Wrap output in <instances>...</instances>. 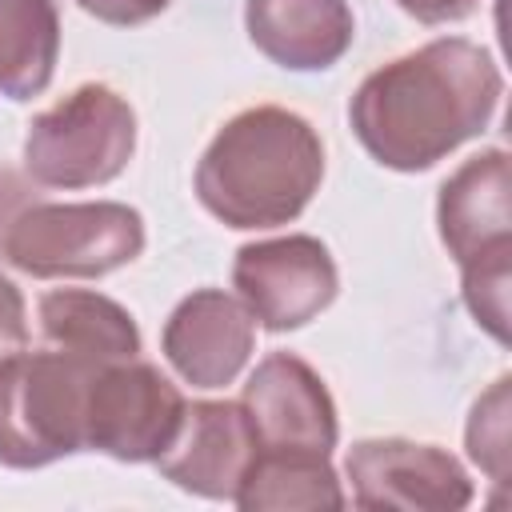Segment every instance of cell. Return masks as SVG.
Returning a JSON list of instances; mask_svg holds the SVG:
<instances>
[{
  "mask_svg": "<svg viewBox=\"0 0 512 512\" xmlns=\"http://www.w3.org/2000/svg\"><path fill=\"white\" fill-rule=\"evenodd\" d=\"M248 40L288 72L332 68L356 36L348 0H248Z\"/></svg>",
  "mask_w": 512,
  "mask_h": 512,
  "instance_id": "cell-13",
  "label": "cell"
},
{
  "mask_svg": "<svg viewBox=\"0 0 512 512\" xmlns=\"http://www.w3.org/2000/svg\"><path fill=\"white\" fill-rule=\"evenodd\" d=\"M396 4L420 24H452V20L472 16L480 0H396Z\"/></svg>",
  "mask_w": 512,
  "mask_h": 512,
  "instance_id": "cell-21",
  "label": "cell"
},
{
  "mask_svg": "<svg viewBox=\"0 0 512 512\" xmlns=\"http://www.w3.org/2000/svg\"><path fill=\"white\" fill-rule=\"evenodd\" d=\"M12 268L36 280H96L144 252V216L120 200L20 204L0 236Z\"/></svg>",
  "mask_w": 512,
  "mask_h": 512,
  "instance_id": "cell-4",
  "label": "cell"
},
{
  "mask_svg": "<svg viewBox=\"0 0 512 512\" xmlns=\"http://www.w3.org/2000/svg\"><path fill=\"white\" fill-rule=\"evenodd\" d=\"M88 16H96L100 24H112V28H132V24H144L152 16H160L172 0H76Z\"/></svg>",
  "mask_w": 512,
  "mask_h": 512,
  "instance_id": "cell-20",
  "label": "cell"
},
{
  "mask_svg": "<svg viewBox=\"0 0 512 512\" xmlns=\"http://www.w3.org/2000/svg\"><path fill=\"white\" fill-rule=\"evenodd\" d=\"M344 472L352 480L356 508L400 512H456L468 508L476 488L464 464L440 448L404 436H372L348 448Z\"/></svg>",
  "mask_w": 512,
  "mask_h": 512,
  "instance_id": "cell-8",
  "label": "cell"
},
{
  "mask_svg": "<svg viewBox=\"0 0 512 512\" xmlns=\"http://www.w3.org/2000/svg\"><path fill=\"white\" fill-rule=\"evenodd\" d=\"M232 288L260 328L292 332L336 300L340 272L324 240L292 232L244 244L232 260Z\"/></svg>",
  "mask_w": 512,
  "mask_h": 512,
  "instance_id": "cell-7",
  "label": "cell"
},
{
  "mask_svg": "<svg viewBox=\"0 0 512 512\" xmlns=\"http://www.w3.org/2000/svg\"><path fill=\"white\" fill-rule=\"evenodd\" d=\"M324 180L320 132L292 108L256 104L220 124L196 164V200L228 228L292 224Z\"/></svg>",
  "mask_w": 512,
  "mask_h": 512,
  "instance_id": "cell-2",
  "label": "cell"
},
{
  "mask_svg": "<svg viewBox=\"0 0 512 512\" xmlns=\"http://www.w3.org/2000/svg\"><path fill=\"white\" fill-rule=\"evenodd\" d=\"M240 404L248 412L260 452L332 456L340 436L336 400L308 360L292 352L264 356L248 376Z\"/></svg>",
  "mask_w": 512,
  "mask_h": 512,
  "instance_id": "cell-9",
  "label": "cell"
},
{
  "mask_svg": "<svg viewBox=\"0 0 512 512\" xmlns=\"http://www.w3.org/2000/svg\"><path fill=\"white\" fill-rule=\"evenodd\" d=\"M508 376H500L476 404L464 428L468 456L488 472V480H508Z\"/></svg>",
  "mask_w": 512,
  "mask_h": 512,
  "instance_id": "cell-17",
  "label": "cell"
},
{
  "mask_svg": "<svg viewBox=\"0 0 512 512\" xmlns=\"http://www.w3.org/2000/svg\"><path fill=\"white\" fill-rule=\"evenodd\" d=\"M160 348L184 384L224 388L244 372L256 348V320L240 296L224 288H196L168 312Z\"/></svg>",
  "mask_w": 512,
  "mask_h": 512,
  "instance_id": "cell-10",
  "label": "cell"
},
{
  "mask_svg": "<svg viewBox=\"0 0 512 512\" xmlns=\"http://www.w3.org/2000/svg\"><path fill=\"white\" fill-rule=\"evenodd\" d=\"M464 280V304L476 316V324L508 344V280H512V252H496L484 260H472L460 268Z\"/></svg>",
  "mask_w": 512,
  "mask_h": 512,
  "instance_id": "cell-18",
  "label": "cell"
},
{
  "mask_svg": "<svg viewBox=\"0 0 512 512\" xmlns=\"http://www.w3.org/2000/svg\"><path fill=\"white\" fill-rule=\"evenodd\" d=\"M436 224L448 256L460 268L496 252H512V172L504 148L468 156L440 184Z\"/></svg>",
  "mask_w": 512,
  "mask_h": 512,
  "instance_id": "cell-12",
  "label": "cell"
},
{
  "mask_svg": "<svg viewBox=\"0 0 512 512\" xmlns=\"http://www.w3.org/2000/svg\"><path fill=\"white\" fill-rule=\"evenodd\" d=\"M100 368L52 344L0 356V464L44 468L84 452V400Z\"/></svg>",
  "mask_w": 512,
  "mask_h": 512,
  "instance_id": "cell-3",
  "label": "cell"
},
{
  "mask_svg": "<svg viewBox=\"0 0 512 512\" xmlns=\"http://www.w3.org/2000/svg\"><path fill=\"white\" fill-rule=\"evenodd\" d=\"M184 408L188 400L156 364L140 356L104 364L84 400V452L148 464L172 444Z\"/></svg>",
  "mask_w": 512,
  "mask_h": 512,
  "instance_id": "cell-6",
  "label": "cell"
},
{
  "mask_svg": "<svg viewBox=\"0 0 512 512\" xmlns=\"http://www.w3.org/2000/svg\"><path fill=\"white\" fill-rule=\"evenodd\" d=\"M28 348V312L20 288L0 272V356Z\"/></svg>",
  "mask_w": 512,
  "mask_h": 512,
  "instance_id": "cell-19",
  "label": "cell"
},
{
  "mask_svg": "<svg viewBox=\"0 0 512 512\" xmlns=\"http://www.w3.org/2000/svg\"><path fill=\"white\" fill-rule=\"evenodd\" d=\"M500 92L504 76L480 44L440 36L368 72L348 100V124L376 164L424 172L488 128Z\"/></svg>",
  "mask_w": 512,
  "mask_h": 512,
  "instance_id": "cell-1",
  "label": "cell"
},
{
  "mask_svg": "<svg viewBox=\"0 0 512 512\" xmlns=\"http://www.w3.org/2000/svg\"><path fill=\"white\" fill-rule=\"evenodd\" d=\"M36 316H40L44 340L60 352H72L96 364L140 356V328L132 312L112 296H100L88 288H56L40 296Z\"/></svg>",
  "mask_w": 512,
  "mask_h": 512,
  "instance_id": "cell-14",
  "label": "cell"
},
{
  "mask_svg": "<svg viewBox=\"0 0 512 512\" xmlns=\"http://www.w3.org/2000/svg\"><path fill=\"white\" fill-rule=\"evenodd\" d=\"M260 444L248 424L244 404L236 400H196L184 408V420L172 444L152 460L164 480L204 500H236L240 480L248 476Z\"/></svg>",
  "mask_w": 512,
  "mask_h": 512,
  "instance_id": "cell-11",
  "label": "cell"
},
{
  "mask_svg": "<svg viewBox=\"0 0 512 512\" xmlns=\"http://www.w3.org/2000/svg\"><path fill=\"white\" fill-rule=\"evenodd\" d=\"M136 152V112L108 84H80L24 132V172L44 188H96Z\"/></svg>",
  "mask_w": 512,
  "mask_h": 512,
  "instance_id": "cell-5",
  "label": "cell"
},
{
  "mask_svg": "<svg viewBox=\"0 0 512 512\" xmlns=\"http://www.w3.org/2000/svg\"><path fill=\"white\" fill-rule=\"evenodd\" d=\"M236 508H344V492L328 456L300 452H256L248 476L236 488Z\"/></svg>",
  "mask_w": 512,
  "mask_h": 512,
  "instance_id": "cell-16",
  "label": "cell"
},
{
  "mask_svg": "<svg viewBox=\"0 0 512 512\" xmlns=\"http://www.w3.org/2000/svg\"><path fill=\"white\" fill-rule=\"evenodd\" d=\"M60 56L56 0H0V96L32 100L52 84Z\"/></svg>",
  "mask_w": 512,
  "mask_h": 512,
  "instance_id": "cell-15",
  "label": "cell"
}]
</instances>
